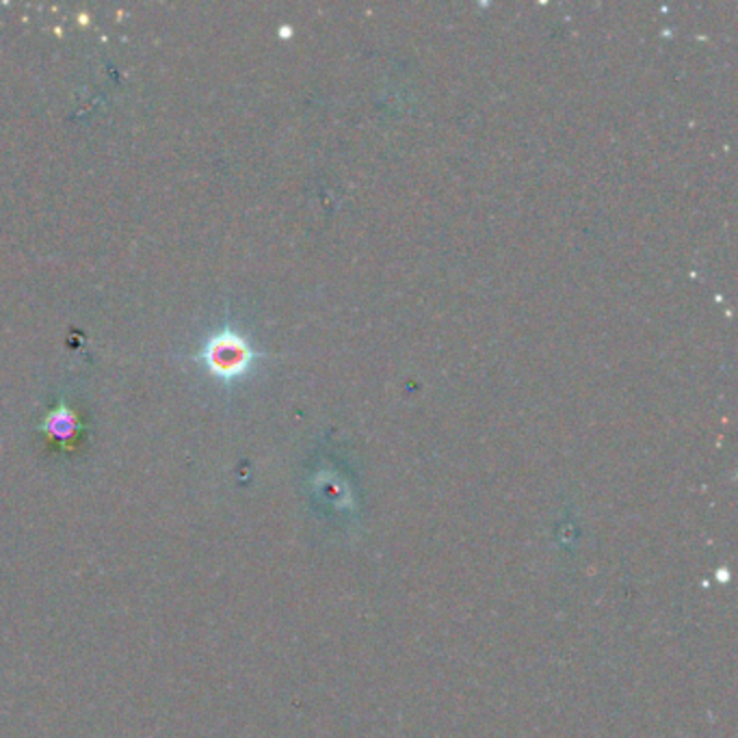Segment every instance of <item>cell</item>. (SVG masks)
Segmentation results:
<instances>
[{
  "mask_svg": "<svg viewBox=\"0 0 738 738\" xmlns=\"http://www.w3.org/2000/svg\"><path fill=\"white\" fill-rule=\"evenodd\" d=\"M202 358L216 377L232 379L249 368L254 351L249 349L245 338H241L232 329H223L209 340V344L202 351Z\"/></svg>",
  "mask_w": 738,
  "mask_h": 738,
  "instance_id": "6da1fadb",
  "label": "cell"
}]
</instances>
